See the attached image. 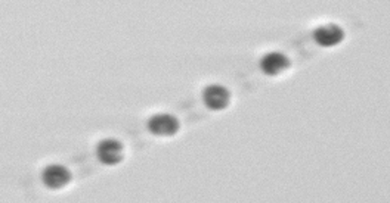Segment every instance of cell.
Listing matches in <instances>:
<instances>
[{
  "label": "cell",
  "instance_id": "6da1fadb",
  "mask_svg": "<svg viewBox=\"0 0 390 203\" xmlns=\"http://www.w3.org/2000/svg\"><path fill=\"white\" fill-rule=\"evenodd\" d=\"M147 129L152 136L171 137L181 130V122L173 114L159 112L148 119Z\"/></svg>",
  "mask_w": 390,
  "mask_h": 203
},
{
  "label": "cell",
  "instance_id": "7a4b0ae2",
  "mask_svg": "<svg viewBox=\"0 0 390 203\" xmlns=\"http://www.w3.org/2000/svg\"><path fill=\"white\" fill-rule=\"evenodd\" d=\"M124 146L117 138L108 137L101 140L97 146V158L104 165H117L123 161Z\"/></svg>",
  "mask_w": 390,
  "mask_h": 203
},
{
  "label": "cell",
  "instance_id": "3957f363",
  "mask_svg": "<svg viewBox=\"0 0 390 203\" xmlns=\"http://www.w3.org/2000/svg\"><path fill=\"white\" fill-rule=\"evenodd\" d=\"M202 102L210 111H224L231 103V91L222 84H212L202 90Z\"/></svg>",
  "mask_w": 390,
  "mask_h": 203
},
{
  "label": "cell",
  "instance_id": "277c9868",
  "mask_svg": "<svg viewBox=\"0 0 390 203\" xmlns=\"http://www.w3.org/2000/svg\"><path fill=\"white\" fill-rule=\"evenodd\" d=\"M71 181L70 169L61 164H51L43 169L42 183L51 190H58Z\"/></svg>",
  "mask_w": 390,
  "mask_h": 203
},
{
  "label": "cell",
  "instance_id": "5b68a950",
  "mask_svg": "<svg viewBox=\"0 0 390 203\" xmlns=\"http://www.w3.org/2000/svg\"><path fill=\"white\" fill-rule=\"evenodd\" d=\"M312 37H314L318 46H322V48H331V46H337L345 40V30L333 22L324 24L314 30Z\"/></svg>",
  "mask_w": 390,
  "mask_h": 203
},
{
  "label": "cell",
  "instance_id": "8992f818",
  "mask_svg": "<svg viewBox=\"0 0 390 203\" xmlns=\"http://www.w3.org/2000/svg\"><path fill=\"white\" fill-rule=\"evenodd\" d=\"M259 67L264 75L276 77L291 67V60L281 52H269L262 56Z\"/></svg>",
  "mask_w": 390,
  "mask_h": 203
}]
</instances>
